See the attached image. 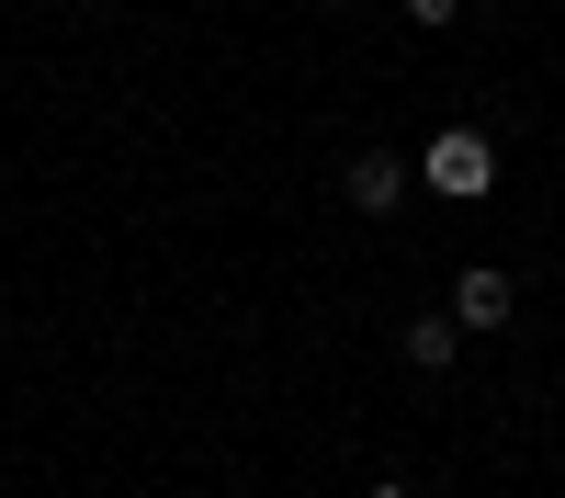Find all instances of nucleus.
I'll list each match as a JSON object with an SVG mask.
<instances>
[{"label":"nucleus","instance_id":"f257e3e1","mask_svg":"<svg viewBox=\"0 0 565 498\" xmlns=\"http://www.w3.org/2000/svg\"><path fill=\"white\" fill-rule=\"evenodd\" d=\"M418 170H430V193H441V204H487V193H498V148H487L476 125H441Z\"/></svg>","mask_w":565,"mask_h":498},{"label":"nucleus","instance_id":"f03ea898","mask_svg":"<svg viewBox=\"0 0 565 498\" xmlns=\"http://www.w3.org/2000/svg\"><path fill=\"white\" fill-rule=\"evenodd\" d=\"M509 317H521V284H509V272H463V284H452V329H509Z\"/></svg>","mask_w":565,"mask_h":498},{"label":"nucleus","instance_id":"7ed1b4c3","mask_svg":"<svg viewBox=\"0 0 565 498\" xmlns=\"http://www.w3.org/2000/svg\"><path fill=\"white\" fill-rule=\"evenodd\" d=\"M396 193H407V170H396L385 148H362V159H351V204H362V215H396Z\"/></svg>","mask_w":565,"mask_h":498},{"label":"nucleus","instance_id":"20e7f679","mask_svg":"<svg viewBox=\"0 0 565 498\" xmlns=\"http://www.w3.org/2000/svg\"><path fill=\"white\" fill-rule=\"evenodd\" d=\"M452 340H463V329H452V306H441V317H418V329H407V362H418V374H441Z\"/></svg>","mask_w":565,"mask_h":498},{"label":"nucleus","instance_id":"39448f33","mask_svg":"<svg viewBox=\"0 0 565 498\" xmlns=\"http://www.w3.org/2000/svg\"><path fill=\"white\" fill-rule=\"evenodd\" d=\"M463 12V0H407V23H452Z\"/></svg>","mask_w":565,"mask_h":498},{"label":"nucleus","instance_id":"423d86ee","mask_svg":"<svg viewBox=\"0 0 565 498\" xmlns=\"http://www.w3.org/2000/svg\"><path fill=\"white\" fill-rule=\"evenodd\" d=\"M373 498H418V487H373Z\"/></svg>","mask_w":565,"mask_h":498},{"label":"nucleus","instance_id":"0eeeda50","mask_svg":"<svg viewBox=\"0 0 565 498\" xmlns=\"http://www.w3.org/2000/svg\"><path fill=\"white\" fill-rule=\"evenodd\" d=\"M328 12H340V0H328Z\"/></svg>","mask_w":565,"mask_h":498}]
</instances>
